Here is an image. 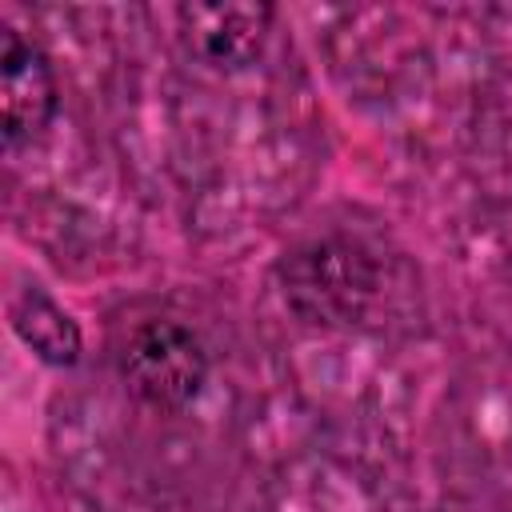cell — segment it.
Instances as JSON below:
<instances>
[{"label": "cell", "instance_id": "6da1fadb", "mask_svg": "<svg viewBox=\"0 0 512 512\" xmlns=\"http://www.w3.org/2000/svg\"><path fill=\"white\" fill-rule=\"evenodd\" d=\"M116 368L136 400L160 412H180L200 396L208 380V352L188 324L152 316L132 324L116 344Z\"/></svg>", "mask_w": 512, "mask_h": 512}, {"label": "cell", "instance_id": "7a4b0ae2", "mask_svg": "<svg viewBox=\"0 0 512 512\" xmlns=\"http://www.w3.org/2000/svg\"><path fill=\"white\" fill-rule=\"evenodd\" d=\"M284 296L308 324H348L372 296V268L352 244L316 240L288 256Z\"/></svg>", "mask_w": 512, "mask_h": 512}, {"label": "cell", "instance_id": "3957f363", "mask_svg": "<svg viewBox=\"0 0 512 512\" xmlns=\"http://www.w3.org/2000/svg\"><path fill=\"white\" fill-rule=\"evenodd\" d=\"M60 92L52 64L36 40H28L20 28H4L0 48V112H4V140L20 144L48 128L56 116Z\"/></svg>", "mask_w": 512, "mask_h": 512}, {"label": "cell", "instance_id": "277c9868", "mask_svg": "<svg viewBox=\"0 0 512 512\" xmlns=\"http://www.w3.org/2000/svg\"><path fill=\"white\" fill-rule=\"evenodd\" d=\"M8 320L12 332L44 360L56 368L76 364L80 356V324L40 288H24L12 304H8Z\"/></svg>", "mask_w": 512, "mask_h": 512}, {"label": "cell", "instance_id": "5b68a950", "mask_svg": "<svg viewBox=\"0 0 512 512\" xmlns=\"http://www.w3.org/2000/svg\"><path fill=\"white\" fill-rule=\"evenodd\" d=\"M180 16L192 20L196 48L212 64H244L252 52H260L268 8H184Z\"/></svg>", "mask_w": 512, "mask_h": 512}]
</instances>
